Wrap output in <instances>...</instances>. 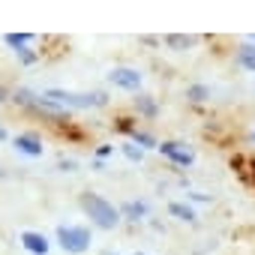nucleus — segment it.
<instances>
[{"label": "nucleus", "instance_id": "obj_21", "mask_svg": "<svg viewBox=\"0 0 255 255\" xmlns=\"http://www.w3.org/2000/svg\"><path fill=\"white\" fill-rule=\"evenodd\" d=\"M135 255H147V252H135Z\"/></svg>", "mask_w": 255, "mask_h": 255}, {"label": "nucleus", "instance_id": "obj_14", "mask_svg": "<svg viewBox=\"0 0 255 255\" xmlns=\"http://www.w3.org/2000/svg\"><path fill=\"white\" fill-rule=\"evenodd\" d=\"M27 42H30V33H6V45H9V48H15V51H18V48H24Z\"/></svg>", "mask_w": 255, "mask_h": 255}, {"label": "nucleus", "instance_id": "obj_13", "mask_svg": "<svg viewBox=\"0 0 255 255\" xmlns=\"http://www.w3.org/2000/svg\"><path fill=\"white\" fill-rule=\"evenodd\" d=\"M186 96H189L192 102H207V99H210V87H204V84H192V87L186 90Z\"/></svg>", "mask_w": 255, "mask_h": 255}, {"label": "nucleus", "instance_id": "obj_15", "mask_svg": "<svg viewBox=\"0 0 255 255\" xmlns=\"http://www.w3.org/2000/svg\"><path fill=\"white\" fill-rule=\"evenodd\" d=\"M123 153H126V159H132V162H141V156H144V150L138 144H123Z\"/></svg>", "mask_w": 255, "mask_h": 255}, {"label": "nucleus", "instance_id": "obj_20", "mask_svg": "<svg viewBox=\"0 0 255 255\" xmlns=\"http://www.w3.org/2000/svg\"><path fill=\"white\" fill-rule=\"evenodd\" d=\"M105 255H117V252H105Z\"/></svg>", "mask_w": 255, "mask_h": 255}, {"label": "nucleus", "instance_id": "obj_12", "mask_svg": "<svg viewBox=\"0 0 255 255\" xmlns=\"http://www.w3.org/2000/svg\"><path fill=\"white\" fill-rule=\"evenodd\" d=\"M165 42H168V48H177V51H186L195 39L192 36H180V33H171V36H165Z\"/></svg>", "mask_w": 255, "mask_h": 255}, {"label": "nucleus", "instance_id": "obj_4", "mask_svg": "<svg viewBox=\"0 0 255 255\" xmlns=\"http://www.w3.org/2000/svg\"><path fill=\"white\" fill-rule=\"evenodd\" d=\"M108 81L120 90H138L141 87V72L132 69V66H114L108 72Z\"/></svg>", "mask_w": 255, "mask_h": 255}, {"label": "nucleus", "instance_id": "obj_1", "mask_svg": "<svg viewBox=\"0 0 255 255\" xmlns=\"http://www.w3.org/2000/svg\"><path fill=\"white\" fill-rule=\"evenodd\" d=\"M81 207H84V213L90 216V222L93 225H99V228H114L117 222H120V210L114 207V204H108L102 195H96V192H84L81 195Z\"/></svg>", "mask_w": 255, "mask_h": 255}, {"label": "nucleus", "instance_id": "obj_10", "mask_svg": "<svg viewBox=\"0 0 255 255\" xmlns=\"http://www.w3.org/2000/svg\"><path fill=\"white\" fill-rule=\"evenodd\" d=\"M237 60H240V66H243V69L255 72V45H243V48H240V54H237Z\"/></svg>", "mask_w": 255, "mask_h": 255}, {"label": "nucleus", "instance_id": "obj_8", "mask_svg": "<svg viewBox=\"0 0 255 255\" xmlns=\"http://www.w3.org/2000/svg\"><path fill=\"white\" fill-rule=\"evenodd\" d=\"M144 213H147V204L144 201H129V204H123V210H120V216L132 219V222H138Z\"/></svg>", "mask_w": 255, "mask_h": 255}, {"label": "nucleus", "instance_id": "obj_3", "mask_svg": "<svg viewBox=\"0 0 255 255\" xmlns=\"http://www.w3.org/2000/svg\"><path fill=\"white\" fill-rule=\"evenodd\" d=\"M57 243H60L66 252L81 255V252H87V249H90L93 237H90V231H87V228H81V225H60V228H57Z\"/></svg>", "mask_w": 255, "mask_h": 255}, {"label": "nucleus", "instance_id": "obj_11", "mask_svg": "<svg viewBox=\"0 0 255 255\" xmlns=\"http://www.w3.org/2000/svg\"><path fill=\"white\" fill-rule=\"evenodd\" d=\"M135 108H138L141 114H147V117H156V111H159V105L153 102V96H138V99H135Z\"/></svg>", "mask_w": 255, "mask_h": 255}, {"label": "nucleus", "instance_id": "obj_19", "mask_svg": "<svg viewBox=\"0 0 255 255\" xmlns=\"http://www.w3.org/2000/svg\"><path fill=\"white\" fill-rule=\"evenodd\" d=\"M108 153H111V147H108V144H102V147L96 150V156H99V159H102V156H108Z\"/></svg>", "mask_w": 255, "mask_h": 255}, {"label": "nucleus", "instance_id": "obj_5", "mask_svg": "<svg viewBox=\"0 0 255 255\" xmlns=\"http://www.w3.org/2000/svg\"><path fill=\"white\" fill-rule=\"evenodd\" d=\"M156 147H159L162 156H168V159L177 162V165H192V162H195V153H192L186 144H180V141H162V144H156Z\"/></svg>", "mask_w": 255, "mask_h": 255}, {"label": "nucleus", "instance_id": "obj_9", "mask_svg": "<svg viewBox=\"0 0 255 255\" xmlns=\"http://www.w3.org/2000/svg\"><path fill=\"white\" fill-rule=\"evenodd\" d=\"M168 213L177 216V219H183V222H195V210L186 207V204H180V201H171V204H168Z\"/></svg>", "mask_w": 255, "mask_h": 255}, {"label": "nucleus", "instance_id": "obj_22", "mask_svg": "<svg viewBox=\"0 0 255 255\" xmlns=\"http://www.w3.org/2000/svg\"><path fill=\"white\" fill-rule=\"evenodd\" d=\"M0 96H3V90H0Z\"/></svg>", "mask_w": 255, "mask_h": 255}, {"label": "nucleus", "instance_id": "obj_18", "mask_svg": "<svg viewBox=\"0 0 255 255\" xmlns=\"http://www.w3.org/2000/svg\"><path fill=\"white\" fill-rule=\"evenodd\" d=\"M60 168H63V171H72V168H75V162H72V159H60Z\"/></svg>", "mask_w": 255, "mask_h": 255}, {"label": "nucleus", "instance_id": "obj_2", "mask_svg": "<svg viewBox=\"0 0 255 255\" xmlns=\"http://www.w3.org/2000/svg\"><path fill=\"white\" fill-rule=\"evenodd\" d=\"M45 99L57 102L60 108H99L105 105V93H69V90H45Z\"/></svg>", "mask_w": 255, "mask_h": 255}, {"label": "nucleus", "instance_id": "obj_17", "mask_svg": "<svg viewBox=\"0 0 255 255\" xmlns=\"http://www.w3.org/2000/svg\"><path fill=\"white\" fill-rule=\"evenodd\" d=\"M15 54H18V57H21V60H24V63H33V60H36V54H33V51H30V48H27V45H24V48H18V51H15Z\"/></svg>", "mask_w": 255, "mask_h": 255}, {"label": "nucleus", "instance_id": "obj_7", "mask_svg": "<svg viewBox=\"0 0 255 255\" xmlns=\"http://www.w3.org/2000/svg\"><path fill=\"white\" fill-rule=\"evenodd\" d=\"M21 243H24V249L33 252V255H45V252H48V240H45V234H39V231H24V234H21Z\"/></svg>", "mask_w": 255, "mask_h": 255}, {"label": "nucleus", "instance_id": "obj_23", "mask_svg": "<svg viewBox=\"0 0 255 255\" xmlns=\"http://www.w3.org/2000/svg\"><path fill=\"white\" fill-rule=\"evenodd\" d=\"M252 138H255V132H252Z\"/></svg>", "mask_w": 255, "mask_h": 255}, {"label": "nucleus", "instance_id": "obj_16", "mask_svg": "<svg viewBox=\"0 0 255 255\" xmlns=\"http://www.w3.org/2000/svg\"><path fill=\"white\" fill-rule=\"evenodd\" d=\"M132 138H135V144H141V147H156V141H153L147 132H132Z\"/></svg>", "mask_w": 255, "mask_h": 255}, {"label": "nucleus", "instance_id": "obj_6", "mask_svg": "<svg viewBox=\"0 0 255 255\" xmlns=\"http://www.w3.org/2000/svg\"><path fill=\"white\" fill-rule=\"evenodd\" d=\"M12 144H15V150L24 153V156H42V150H45L42 141H39L36 135H15Z\"/></svg>", "mask_w": 255, "mask_h": 255}]
</instances>
